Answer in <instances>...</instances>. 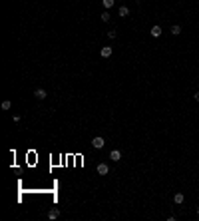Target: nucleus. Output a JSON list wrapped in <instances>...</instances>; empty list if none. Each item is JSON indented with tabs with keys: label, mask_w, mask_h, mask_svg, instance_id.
<instances>
[{
	"label": "nucleus",
	"mask_w": 199,
	"mask_h": 221,
	"mask_svg": "<svg viewBox=\"0 0 199 221\" xmlns=\"http://www.w3.org/2000/svg\"><path fill=\"white\" fill-rule=\"evenodd\" d=\"M46 90H44V88H36V90H34V98H36V100H46Z\"/></svg>",
	"instance_id": "obj_1"
},
{
	"label": "nucleus",
	"mask_w": 199,
	"mask_h": 221,
	"mask_svg": "<svg viewBox=\"0 0 199 221\" xmlns=\"http://www.w3.org/2000/svg\"><path fill=\"white\" fill-rule=\"evenodd\" d=\"M92 145H94L96 149H102V148L106 145V141H104V138H100V135H98V138H94V139H92Z\"/></svg>",
	"instance_id": "obj_2"
},
{
	"label": "nucleus",
	"mask_w": 199,
	"mask_h": 221,
	"mask_svg": "<svg viewBox=\"0 0 199 221\" xmlns=\"http://www.w3.org/2000/svg\"><path fill=\"white\" fill-rule=\"evenodd\" d=\"M112 52H114L112 46H104V48L100 50V56H102V58H109V56H112Z\"/></svg>",
	"instance_id": "obj_3"
},
{
	"label": "nucleus",
	"mask_w": 199,
	"mask_h": 221,
	"mask_svg": "<svg viewBox=\"0 0 199 221\" xmlns=\"http://www.w3.org/2000/svg\"><path fill=\"white\" fill-rule=\"evenodd\" d=\"M149 34H152V36H153V38H159V36H161V26H152V30H149Z\"/></svg>",
	"instance_id": "obj_4"
},
{
	"label": "nucleus",
	"mask_w": 199,
	"mask_h": 221,
	"mask_svg": "<svg viewBox=\"0 0 199 221\" xmlns=\"http://www.w3.org/2000/svg\"><path fill=\"white\" fill-rule=\"evenodd\" d=\"M108 171H109L108 164H98V173L100 175H108Z\"/></svg>",
	"instance_id": "obj_5"
},
{
	"label": "nucleus",
	"mask_w": 199,
	"mask_h": 221,
	"mask_svg": "<svg viewBox=\"0 0 199 221\" xmlns=\"http://www.w3.org/2000/svg\"><path fill=\"white\" fill-rule=\"evenodd\" d=\"M109 159H112V161H119V159H122V151H119V149H114V151L109 154Z\"/></svg>",
	"instance_id": "obj_6"
},
{
	"label": "nucleus",
	"mask_w": 199,
	"mask_h": 221,
	"mask_svg": "<svg viewBox=\"0 0 199 221\" xmlns=\"http://www.w3.org/2000/svg\"><path fill=\"white\" fill-rule=\"evenodd\" d=\"M58 217H60V209H56V207H54V209H50V211H48V219H58Z\"/></svg>",
	"instance_id": "obj_7"
},
{
	"label": "nucleus",
	"mask_w": 199,
	"mask_h": 221,
	"mask_svg": "<svg viewBox=\"0 0 199 221\" xmlns=\"http://www.w3.org/2000/svg\"><path fill=\"white\" fill-rule=\"evenodd\" d=\"M118 14L122 16V18H126V16L129 14V8H128V6H119V8H118Z\"/></svg>",
	"instance_id": "obj_8"
},
{
	"label": "nucleus",
	"mask_w": 199,
	"mask_h": 221,
	"mask_svg": "<svg viewBox=\"0 0 199 221\" xmlns=\"http://www.w3.org/2000/svg\"><path fill=\"white\" fill-rule=\"evenodd\" d=\"M183 199H185L183 193H175V195H173V201H175L177 205H181V203H183Z\"/></svg>",
	"instance_id": "obj_9"
},
{
	"label": "nucleus",
	"mask_w": 199,
	"mask_h": 221,
	"mask_svg": "<svg viewBox=\"0 0 199 221\" xmlns=\"http://www.w3.org/2000/svg\"><path fill=\"white\" fill-rule=\"evenodd\" d=\"M102 4H104V8H106V10H109L112 6L116 4V0H102Z\"/></svg>",
	"instance_id": "obj_10"
},
{
	"label": "nucleus",
	"mask_w": 199,
	"mask_h": 221,
	"mask_svg": "<svg viewBox=\"0 0 199 221\" xmlns=\"http://www.w3.org/2000/svg\"><path fill=\"white\" fill-rule=\"evenodd\" d=\"M171 34H173V36L181 34V26H179V24H173V26H171Z\"/></svg>",
	"instance_id": "obj_11"
},
{
	"label": "nucleus",
	"mask_w": 199,
	"mask_h": 221,
	"mask_svg": "<svg viewBox=\"0 0 199 221\" xmlns=\"http://www.w3.org/2000/svg\"><path fill=\"white\" fill-rule=\"evenodd\" d=\"M100 18H102V22H109V18H112V14H109V10H106L104 14L100 16Z\"/></svg>",
	"instance_id": "obj_12"
},
{
	"label": "nucleus",
	"mask_w": 199,
	"mask_h": 221,
	"mask_svg": "<svg viewBox=\"0 0 199 221\" xmlns=\"http://www.w3.org/2000/svg\"><path fill=\"white\" fill-rule=\"evenodd\" d=\"M10 108H12V102H8V100L2 102V110H10Z\"/></svg>",
	"instance_id": "obj_13"
},
{
	"label": "nucleus",
	"mask_w": 199,
	"mask_h": 221,
	"mask_svg": "<svg viewBox=\"0 0 199 221\" xmlns=\"http://www.w3.org/2000/svg\"><path fill=\"white\" fill-rule=\"evenodd\" d=\"M116 36H118V30H109V32H108V38H112V40H114Z\"/></svg>",
	"instance_id": "obj_14"
},
{
	"label": "nucleus",
	"mask_w": 199,
	"mask_h": 221,
	"mask_svg": "<svg viewBox=\"0 0 199 221\" xmlns=\"http://www.w3.org/2000/svg\"><path fill=\"white\" fill-rule=\"evenodd\" d=\"M193 98H195V102H199V92H197V94H193Z\"/></svg>",
	"instance_id": "obj_15"
},
{
	"label": "nucleus",
	"mask_w": 199,
	"mask_h": 221,
	"mask_svg": "<svg viewBox=\"0 0 199 221\" xmlns=\"http://www.w3.org/2000/svg\"><path fill=\"white\" fill-rule=\"evenodd\" d=\"M197 215H199V207H197Z\"/></svg>",
	"instance_id": "obj_16"
},
{
	"label": "nucleus",
	"mask_w": 199,
	"mask_h": 221,
	"mask_svg": "<svg viewBox=\"0 0 199 221\" xmlns=\"http://www.w3.org/2000/svg\"><path fill=\"white\" fill-rule=\"evenodd\" d=\"M138 2H142V0H138Z\"/></svg>",
	"instance_id": "obj_17"
}]
</instances>
